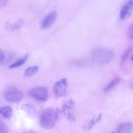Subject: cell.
<instances>
[{"label": "cell", "mask_w": 133, "mask_h": 133, "mask_svg": "<svg viewBox=\"0 0 133 133\" xmlns=\"http://www.w3.org/2000/svg\"><path fill=\"white\" fill-rule=\"evenodd\" d=\"M58 119V112L53 108H48L43 110L40 118V125L46 129L53 128Z\"/></svg>", "instance_id": "obj_1"}, {"label": "cell", "mask_w": 133, "mask_h": 133, "mask_svg": "<svg viewBox=\"0 0 133 133\" xmlns=\"http://www.w3.org/2000/svg\"><path fill=\"white\" fill-rule=\"evenodd\" d=\"M114 53L112 49L105 48H98L94 49L92 55L93 61L99 65L109 64L113 59Z\"/></svg>", "instance_id": "obj_2"}, {"label": "cell", "mask_w": 133, "mask_h": 133, "mask_svg": "<svg viewBox=\"0 0 133 133\" xmlns=\"http://www.w3.org/2000/svg\"><path fill=\"white\" fill-rule=\"evenodd\" d=\"M133 7V0H128L119 12L121 19H125L131 16Z\"/></svg>", "instance_id": "obj_8"}, {"label": "cell", "mask_w": 133, "mask_h": 133, "mask_svg": "<svg viewBox=\"0 0 133 133\" xmlns=\"http://www.w3.org/2000/svg\"><path fill=\"white\" fill-rule=\"evenodd\" d=\"M29 94L39 101H46L48 98V91L45 87H36L29 92Z\"/></svg>", "instance_id": "obj_3"}, {"label": "cell", "mask_w": 133, "mask_h": 133, "mask_svg": "<svg viewBox=\"0 0 133 133\" xmlns=\"http://www.w3.org/2000/svg\"><path fill=\"white\" fill-rule=\"evenodd\" d=\"M127 35H128V38L130 40H132L133 38V27L132 25H131L129 28L128 31H127Z\"/></svg>", "instance_id": "obj_18"}, {"label": "cell", "mask_w": 133, "mask_h": 133, "mask_svg": "<svg viewBox=\"0 0 133 133\" xmlns=\"http://www.w3.org/2000/svg\"><path fill=\"white\" fill-rule=\"evenodd\" d=\"M9 2V0H0V9L4 7Z\"/></svg>", "instance_id": "obj_21"}, {"label": "cell", "mask_w": 133, "mask_h": 133, "mask_svg": "<svg viewBox=\"0 0 133 133\" xmlns=\"http://www.w3.org/2000/svg\"><path fill=\"white\" fill-rule=\"evenodd\" d=\"M27 58H28V55H25L23 56V57L18 58L15 62H13L12 64H10V66H9V68H18L19 67V66H22L23 64L25 63L26 61H27Z\"/></svg>", "instance_id": "obj_12"}, {"label": "cell", "mask_w": 133, "mask_h": 133, "mask_svg": "<svg viewBox=\"0 0 133 133\" xmlns=\"http://www.w3.org/2000/svg\"><path fill=\"white\" fill-rule=\"evenodd\" d=\"M4 96L5 99L9 102L16 103L22 100L23 94L20 90L16 88H10L5 92Z\"/></svg>", "instance_id": "obj_4"}, {"label": "cell", "mask_w": 133, "mask_h": 133, "mask_svg": "<svg viewBox=\"0 0 133 133\" xmlns=\"http://www.w3.org/2000/svg\"><path fill=\"white\" fill-rule=\"evenodd\" d=\"M101 118H102V114H99L97 116H95L94 117L92 118L84 126V130L85 131H88V130L91 129L95 125L97 124L99 122L101 119Z\"/></svg>", "instance_id": "obj_10"}, {"label": "cell", "mask_w": 133, "mask_h": 133, "mask_svg": "<svg viewBox=\"0 0 133 133\" xmlns=\"http://www.w3.org/2000/svg\"><path fill=\"white\" fill-rule=\"evenodd\" d=\"M132 128L133 125L131 122H126V123H122L118 126L116 132L120 133H129L132 132Z\"/></svg>", "instance_id": "obj_9"}, {"label": "cell", "mask_w": 133, "mask_h": 133, "mask_svg": "<svg viewBox=\"0 0 133 133\" xmlns=\"http://www.w3.org/2000/svg\"><path fill=\"white\" fill-rule=\"evenodd\" d=\"M7 131V129H6L5 125L1 122H0V132H6Z\"/></svg>", "instance_id": "obj_19"}, {"label": "cell", "mask_w": 133, "mask_h": 133, "mask_svg": "<svg viewBox=\"0 0 133 133\" xmlns=\"http://www.w3.org/2000/svg\"><path fill=\"white\" fill-rule=\"evenodd\" d=\"M74 107H75V102L73 99L68 100L62 107V111L65 117L71 122L75 121V116L74 113Z\"/></svg>", "instance_id": "obj_5"}, {"label": "cell", "mask_w": 133, "mask_h": 133, "mask_svg": "<svg viewBox=\"0 0 133 133\" xmlns=\"http://www.w3.org/2000/svg\"><path fill=\"white\" fill-rule=\"evenodd\" d=\"M131 51H132V48H129L128 49L125 51V53H123V55L122 56V58H121V65H122V66L123 64H124L125 61H127L128 57H129Z\"/></svg>", "instance_id": "obj_16"}, {"label": "cell", "mask_w": 133, "mask_h": 133, "mask_svg": "<svg viewBox=\"0 0 133 133\" xmlns=\"http://www.w3.org/2000/svg\"><path fill=\"white\" fill-rule=\"evenodd\" d=\"M57 17V13L55 11H51L49 13H48L45 18L42 19V21L41 25H40V27L42 29L45 30L48 29L50 28L53 23L55 22L56 19Z\"/></svg>", "instance_id": "obj_7"}, {"label": "cell", "mask_w": 133, "mask_h": 133, "mask_svg": "<svg viewBox=\"0 0 133 133\" xmlns=\"http://www.w3.org/2000/svg\"><path fill=\"white\" fill-rule=\"evenodd\" d=\"M22 108L23 110H25L26 112L29 113H34L36 111L35 107L31 105V104H25V105H23Z\"/></svg>", "instance_id": "obj_17"}, {"label": "cell", "mask_w": 133, "mask_h": 133, "mask_svg": "<svg viewBox=\"0 0 133 133\" xmlns=\"http://www.w3.org/2000/svg\"><path fill=\"white\" fill-rule=\"evenodd\" d=\"M38 66H34L28 68L27 69H26L25 71L24 77H31L35 75V74L38 72Z\"/></svg>", "instance_id": "obj_14"}, {"label": "cell", "mask_w": 133, "mask_h": 133, "mask_svg": "<svg viewBox=\"0 0 133 133\" xmlns=\"http://www.w3.org/2000/svg\"><path fill=\"white\" fill-rule=\"evenodd\" d=\"M120 81H121L120 78H116V79H114V80L110 82V83H109L106 87H105V89H104V92H110V90H112V89H114V88H115L118 84H119Z\"/></svg>", "instance_id": "obj_13"}, {"label": "cell", "mask_w": 133, "mask_h": 133, "mask_svg": "<svg viewBox=\"0 0 133 133\" xmlns=\"http://www.w3.org/2000/svg\"><path fill=\"white\" fill-rule=\"evenodd\" d=\"M68 81L66 79H62L58 81L53 87V92L57 97H62L66 94L68 88Z\"/></svg>", "instance_id": "obj_6"}, {"label": "cell", "mask_w": 133, "mask_h": 133, "mask_svg": "<svg viewBox=\"0 0 133 133\" xmlns=\"http://www.w3.org/2000/svg\"><path fill=\"white\" fill-rule=\"evenodd\" d=\"M22 22H23V21L20 20V19H19V20L17 21V22H16V23H10V24H7L8 27H6V29H7L9 30V31H14V30L18 29L19 28V27H20V26L22 25Z\"/></svg>", "instance_id": "obj_15"}, {"label": "cell", "mask_w": 133, "mask_h": 133, "mask_svg": "<svg viewBox=\"0 0 133 133\" xmlns=\"http://www.w3.org/2000/svg\"><path fill=\"white\" fill-rule=\"evenodd\" d=\"M5 59V55L3 51L0 49V62H3Z\"/></svg>", "instance_id": "obj_20"}, {"label": "cell", "mask_w": 133, "mask_h": 133, "mask_svg": "<svg viewBox=\"0 0 133 133\" xmlns=\"http://www.w3.org/2000/svg\"><path fill=\"white\" fill-rule=\"evenodd\" d=\"M0 114L6 119H10L12 116V110L9 106L0 107Z\"/></svg>", "instance_id": "obj_11"}]
</instances>
